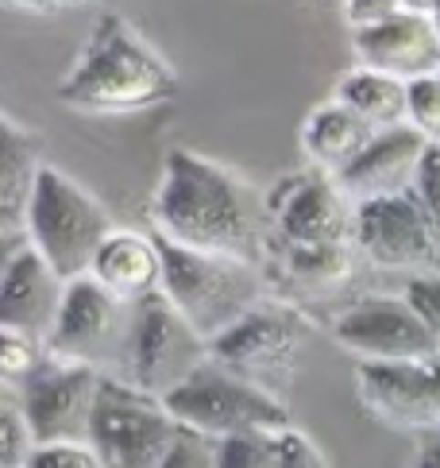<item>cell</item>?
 Wrapping results in <instances>:
<instances>
[{
    "instance_id": "1",
    "label": "cell",
    "mask_w": 440,
    "mask_h": 468,
    "mask_svg": "<svg viewBox=\"0 0 440 468\" xmlns=\"http://www.w3.org/2000/svg\"><path fill=\"white\" fill-rule=\"evenodd\" d=\"M155 237L256 263L263 248V197L232 166L190 147H171L151 197Z\"/></svg>"
},
{
    "instance_id": "2",
    "label": "cell",
    "mask_w": 440,
    "mask_h": 468,
    "mask_svg": "<svg viewBox=\"0 0 440 468\" xmlns=\"http://www.w3.org/2000/svg\"><path fill=\"white\" fill-rule=\"evenodd\" d=\"M355 206L336 178L306 166L278 178L263 197V244L278 271L309 291L340 287L355 263Z\"/></svg>"
},
{
    "instance_id": "3",
    "label": "cell",
    "mask_w": 440,
    "mask_h": 468,
    "mask_svg": "<svg viewBox=\"0 0 440 468\" xmlns=\"http://www.w3.org/2000/svg\"><path fill=\"white\" fill-rule=\"evenodd\" d=\"M178 90L174 66L120 12H100L55 97L62 109L81 116H140L171 105Z\"/></svg>"
},
{
    "instance_id": "4",
    "label": "cell",
    "mask_w": 440,
    "mask_h": 468,
    "mask_svg": "<svg viewBox=\"0 0 440 468\" xmlns=\"http://www.w3.org/2000/svg\"><path fill=\"white\" fill-rule=\"evenodd\" d=\"M155 237V232H151ZM162 260L159 291L201 337L213 341L244 314L263 303V279L251 260L220 256V252H194L155 237Z\"/></svg>"
},
{
    "instance_id": "5",
    "label": "cell",
    "mask_w": 440,
    "mask_h": 468,
    "mask_svg": "<svg viewBox=\"0 0 440 468\" xmlns=\"http://www.w3.org/2000/svg\"><path fill=\"white\" fill-rule=\"evenodd\" d=\"M116 229L112 213L97 202V197L62 175L58 166H43L36 194H31V209L24 221V240L55 267V271L70 282L89 275L97 248Z\"/></svg>"
},
{
    "instance_id": "6",
    "label": "cell",
    "mask_w": 440,
    "mask_h": 468,
    "mask_svg": "<svg viewBox=\"0 0 440 468\" xmlns=\"http://www.w3.org/2000/svg\"><path fill=\"white\" fill-rule=\"evenodd\" d=\"M162 407L171 410L182 430H194L209 441L236 438V433L290 430V414H286L278 395L225 372L213 360L201 364L190 379H182L171 395H162Z\"/></svg>"
},
{
    "instance_id": "7",
    "label": "cell",
    "mask_w": 440,
    "mask_h": 468,
    "mask_svg": "<svg viewBox=\"0 0 440 468\" xmlns=\"http://www.w3.org/2000/svg\"><path fill=\"white\" fill-rule=\"evenodd\" d=\"M205 360H209V341L166 303L162 291L131 303V325L116 379L162 399L182 379H190Z\"/></svg>"
},
{
    "instance_id": "8",
    "label": "cell",
    "mask_w": 440,
    "mask_h": 468,
    "mask_svg": "<svg viewBox=\"0 0 440 468\" xmlns=\"http://www.w3.org/2000/svg\"><path fill=\"white\" fill-rule=\"evenodd\" d=\"M309 333L313 325L306 322L301 310L263 298L251 314H244L236 325H228L220 337L209 341V360L220 364L225 372L278 395V388L294 379Z\"/></svg>"
},
{
    "instance_id": "9",
    "label": "cell",
    "mask_w": 440,
    "mask_h": 468,
    "mask_svg": "<svg viewBox=\"0 0 440 468\" xmlns=\"http://www.w3.org/2000/svg\"><path fill=\"white\" fill-rule=\"evenodd\" d=\"M178 430L182 426L162 407V399L131 388L116 376H105L86 441L97 453L100 468H159Z\"/></svg>"
},
{
    "instance_id": "10",
    "label": "cell",
    "mask_w": 440,
    "mask_h": 468,
    "mask_svg": "<svg viewBox=\"0 0 440 468\" xmlns=\"http://www.w3.org/2000/svg\"><path fill=\"white\" fill-rule=\"evenodd\" d=\"M128 325H131V303L105 291L93 275L70 279L55 317V329L47 337V353L116 376L124 341H128Z\"/></svg>"
},
{
    "instance_id": "11",
    "label": "cell",
    "mask_w": 440,
    "mask_h": 468,
    "mask_svg": "<svg viewBox=\"0 0 440 468\" xmlns=\"http://www.w3.org/2000/svg\"><path fill=\"white\" fill-rule=\"evenodd\" d=\"M100 379H105V372H97L89 364H74L47 353L20 388V407L31 445L86 441Z\"/></svg>"
},
{
    "instance_id": "12",
    "label": "cell",
    "mask_w": 440,
    "mask_h": 468,
    "mask_svg": "<svg viewBox=\"0 0 440 468\" xmlns=\"http://www.w3.org/2000/svg\"><path fill=\"white\" fill-rule=\"evenodd\" d=\"M351 237H355V252L379 267H391V271H405V267H410V271L440 267L436 229L414 190L355 202Z\"/></svg>"
},
{
    "instance_id": "13",
    "label": "cell",
    "mask_w": 440,
    "mask_h": 468,
    "mask_svg": "<svg viewBox=\"0 0 440 468\" xmlns=\"http://www.w3.org/2000/svg\"><path fill=\"white\" fill-rule=\"evenodd\" d=\"M360 403L386 426L398 430H440V348L417 360L371 364L355 367Z\"/></svg>"
},
{
    "instance_id": "14",
    "label": "cell",
    "mask_w": 440,
    "mask_h": 468,
    "mask_svg": "<svg viewBox=\"0 0 440 468\" xmlns=\"http://www.w3.org/2000/svg\"><path fill=\"white\" fill-rule=\"evenodd\" d=\"M332 337L344 353L371 360V364H391V360H417L436 353V337L429 325L414 314L405 298H363L351 303L332 325Z\"/></svg>"
},
{
    "instance_id": "15",
    "label": "cell",
    "mask_w": 440,
    "mask_h": 468,
    "mask_svg": "<svg viewBox=\"0 0 440 468\" xmlns=\"http://www.w3.org/2000/svg\"><path fill=\"white\" fill-rule=\"evenodd\" d=\"M351 51L360 66L398 81H417L440 70V36L429 16L417 12H398L386 24L351 31Z\"/></svg>"
},
{
    "instance_id": "16",
    "label": "cell",
    "mask_w": 440,
    "mask_h": 468,
    "mask_svg": "<svg viewBox=\"0 0 440 468\" xmlns=\"http://www.w3.org/2000/svg\"><path fill=\"white\" fill-rule=\"evenodd\" d=\"M62 294H66V279L24 240V248L12 256L5 275H0V329L24 333V337H36L47 345Z\"/></svg>"
},
{
    "instance_id": "17",
    "label": "cell",
    "mask_w": 440,
    "mask_h": 468,
    "mask_svg": "<svg viewBox=\"0 0 440 468\" xmlns=\"http://www.w3.org/2000/svg\"><path fill=\"white\" fill-rule=\"evenodd\" d=\"M421 155H425V140L410 124L375 132L363 152L336 175V186L348 194L351 206L371 202V197H382V194L414 190Z\"/></svg>"
},
{
    "instance_id": "18",
    "label": "cell",
    "mask_w": 440,
    "mask_h": 468,
    "mask_svg": "<svg viewBox=\"0 0 440 468\" xmlns=\"http://www.w3.org/2000/svg\"><path fill=\"white\" fill-rule=\"evenodd\" d=\"M89 275L116 298H124V303H140V298L155 294L162 282V260L155 237L131 229H112L105 244L97 248Z\"/></svg>"
},
{
    "instance_id": "19",
    "label": "cell",
    "mask_w": 440,
    "mask_h": 468,
    "mask_svg": "<svg viewBox=\"0 0 440 468\" xmlns=\"http://www.w3.org/2000/svg\"><path fill=\"white\" fill-rule=\"evenodd\" d=\"M43 166L39 136L0 112V232H24Z\"/></svg>"
},
{
    "instance_id": "20",
    "label": "cell",
    "mask_w": 440,
    "mask_h": 468,
    "mask_svg": "<svg viewBox=\"0 0 440 468\" xmlns=\"http://www.w3.org/2000/svg\"><path fill=\"white\" fill-rule=\"evenodd\" d=\"M371 136H375V128H367L360 116L332 97V101L317 105L306 116V124H301V152H306L309 166L336 178L371 144Z\"/></svg>"
},
{
    "instance_id": "21",
    "label": "cell",
    "mask_w": 440,
    "mask_h": 468,
    "mask_svg": "<svg viewBox=\"0 0 440 468\" xmlns=\"http://www.w3.org/2000/svg\"><path fill=\"white\" fill-rule=\"evenodd\" d=\"M332 97L375 132L405 124V81L382 74V70L355 66V70H348L340 81H336Z\"/></svg>"
},
{
    "instance_id": "22",
    "label": "cell",
    "mask_w": 440,
    "mask_h": 468,
    "mask_svg": "<svg viewBox=\"0 0 440 468\" xmlns=\"http://www.w3.org/2000/svg\"><path fill=\"white\" fill-rule=\"evenodd\" d=\"M213 468H278V433H236L213 441Z\"/></svg>"
},
{
    "instance_id": "23",
    "label": "cell",
    "mask_w": 440,
    "mask_h": 468,
    "mask_svg": "<svg viewBox=\"0 0 440 468\" xmlns=\"http://www.w3.org/2000/svg\"><path fill=\"white\" fill-rule=\"evenodd\" d=\"M27 453H31V433L24 422L20 391L0 379V468H24Z\"/></svg>"
},
{
    "instance_id": "24",
    "label": "cell",
    "mask_w": 440,
    "mask_h": 468,
    "mask_svg": "<svg viewBox=\"0 0 440 468\" xmlns=\"http://www.w3.org/2000/svg\"><path fill=\"white\" fill-rule=\"evenodd\" d=\"M405 124L425 144H440V74L405 81Z\"/></svg>"
},
{
    "instance_id": "25",
    "label": "cell",
    "mask_w": 440,
    "mask_h": 468,
    "mask_svg": "<svg viewBox=\"0 0 440 468\" xmlns=\"http://www.w3.org/2000/svg\"><path fill=\"white\" fill-rule=\"evenodd\" d=\"M43 356H47L43 341L24 337V333H12V329H0V379L12 383L16 391L24 388V379L36 372Z\"/></svg>"
},
{
    "instance_id": "26",
    "label": "cell",
    "mask_w": 440,
    "mask_h": 468,
    "mask_svg": "<svg viewBox=\"0 0 440 468\" xmlns=\"http://www.w3.org/2000/svg\"><path fill=\"white\" fill-rule=\"evenodd\" d=\"M24 468H100L89 441H47L31 445Z\"/></svg>"
},
{
    "instance_id": "27",
    "label": "cell",
    "mask_w": 440,
    "mask_h": 468,
    "mask_svg": "<svg viewBox=\"0 0 440 468\" xmlns=\"http://www.w3.org/2000/svg\"><path fill=\"white\" fill-rule=\"evenodd\" d=\"M402 298L414 306V314L429 325V333H433L436 345H440V267H436V271L414 275L410 282H405Z\"/></svg>"
},
{
    "instance_id": "28",
    "label": "cell",
    "mask_w": 440,
    "mask_h": 468,
    "mask_svg": "<svg viewBox=\"0 0 440 468\" xmlns=\"http://www.w3.org/2000/svg\"><path fill=\"white\" fill-rule=\"evenodd\" d=\"M414 194H417V202L425 206L429 221L436 229V240H440V144H425V155L417 163Z\"/></svg>"
},
{
    "instance_id": "29",
    "label": "cell",
    "mask_w": 440,
    "mask_h": 468,
    "mask_svg": "<svg viewBox=\"0 0 440 468\" xmlns=\"http://www.w3.org/2000/svg\"><path fill=\"white\" fill-rule=\"evenodd\" d=\"M159 468H213V441L194 430H178V438L166 449Z\"/></svg>"
},
{
    "instance_id": "30",
    "label": "cell",
    "mask_w": 440,
    "mask_h": 468,
    "mask_svg": "<svg viewBox=\"0 0 440 468\" xmlns=\"http://www.w3.org/2000/svg\"><path fill=\"white\" fill-rule=\"evenodd\" d=\"M278 468H329V461L313 445V438L290 426L278 433Z\"/></svg>"
},
{
    "instance_id": "31",
    "label": "cell",
    "mask_w": 440,
    "mask_h": 468,
    "mask_svg": "<svg viewBox=\"0 0 440 468\" xmlns=\"http://www.w3.org/2000/svg\"><path fill=\"white\" fill-rule=\"evenodd\" d=\"M340 8H344V24L351 31H363V27L386 24L391 16H398L402 0H340Z\"/></svg>"
},
{
    "instance_id": "32",
    "label": "cell",
    "mask_w": 440,
    "mask_h": 468,
    "mask_svg": "<svg viewBox=\"0 0 440 468\" xmlns=\"http://www.w3.org/2000/svg\"><path fill=\"white\" fill-rule=\"evenodd\" d=\"M12 12H31V16H58V0H0Z\"/></svg>"
},
{
    "instance_id": "33",
    "label": "cell",
    "mask_w": 440,
    "mask_h": 468,
    "mask_svg": "<svg viewBox=\"0 0 440 468\" xmlns=\"http://www.w3.org/2000/svg\"><path fill=\"white\" fill-rule=\"evenodd\" d=\"M20 248H24V232H0V275H5V267Z\"/></svg>"
},
{
    "instance_id": "34",
    "label": "cell",
    "mask_w": 440,
    "mask_h": 468,
    "mask_svg": "<svg viewBox=\"0 0 440 468\" xmlns=\"http://www.w3.org/2000/svg\"><path fill=\"white\" fill-rule=\"evenodd\" d=\"M414 468H440V430L433 433L425 445H421V453H417Z\"/></svg>"
},
{
    "instance_id": "35",
    "label": "cell",
    "mask_w": 440,
    "mask_h": 468,
    "mask_svg": "<svg viewBox=\"0 0 440 468\" xmlns=\"http://www.w3.org/2000/svg\"><path fill=\"white\" fill-rule=\"evenodd\" d=\"M436 0H402V12H417V16H429Z\"/></svg>"
},
{
    "instance_id": "36",
    "label": "cell",
    "mask_w": 440,
    "mask_h": 468,
    "mask_svg": "<svg viewBox=\"0 0 440 468\" xmlns=\"http://www.w3.org/2000/svg\"><path fill=\"white\" fill-rule=\"evenodd\" d=\"M429 20H433V27H436V36H440V0L433 5V12H429Z\"/></svg>"
},
{
    "instance_id": "37",
    "label": "cell",
    "mask_w": 440,
    "mask_h": 468,
    "mask_svg": "<svg viewBox=\"0 0 440 468\" xmlns=\"http://www.w3.org/2000/svg\"><path fill=\"white\" fill-rule=\"evenodd\" d=\"M309 5H332V0H309Z\"/></svg>"
},
{
    "instance_id": "38",
    "label": "cell",
    "mask_w": 440,
    "mask_h": 468,
    "mask_svg": "<svg viewBox=\"0 0 440 468\" xmlns=\"http://www.w3.org/2000/svg\"><path fill=\"white\" fill-rule=\"evenodd\" d=\"M436 74H440V70H436Z\"/></svg>"
}]
</instances>
